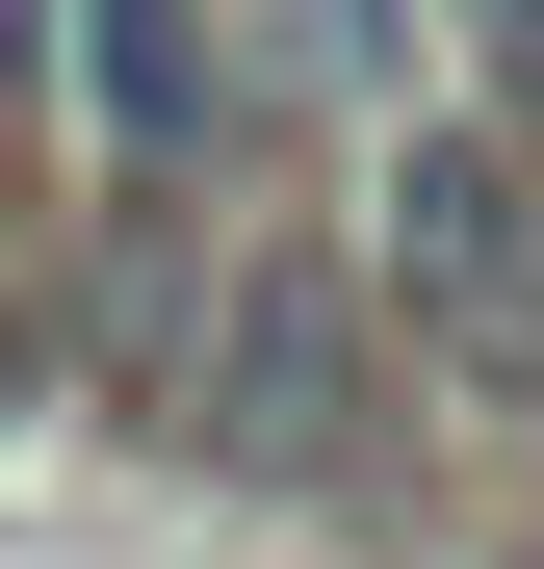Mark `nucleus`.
<instances>
[{
	"label": "nucleus",
	"instance_id": "1",
	"mask_svg": "<svg viewBox=\"0 0 544 569\" xmlns=\"http://www.w3.org/2000/svg\"><path fill=\"white\" fill-rule=\"evenodd\" d=\"M363 311L441 337L467 389H544V130L415 104V130H389V181H363Z\"/></svg>",
	"mask_w": 544,
	"mask_h": 569
},
{
	"label": "nucleus",
	"instance_id": "2",
	"mask_svg": "<svg viewBox=\"0 0 544 569\" xmlns=\"http://www.w3.org/2000/svg\"><path fill=\"white\" fill-rule=\"evenodd\" d=\"M363 389H389L363 259H234L208 362H181V440H208V466H259V492H337V466H363Z\"/></svg>",
	"mask_w": 544,
	"mask_h": 569
},
{
	"label": "nucleus",
	"instance_id": "3",
	"mask_svg": "<svg viewBox=\"0 0 544 569\" xmlns=\"http://www.w3.org/2000/svg\"><path fill=\"white\" fill-rule=\"evenodd\" d=\"M78 130H105V181H130V208H181V181H208L234 156V27H208V0H78Z\"/></svg>",
	"mask_w": 544,
	"mask_h": 569
}]
</instances>
